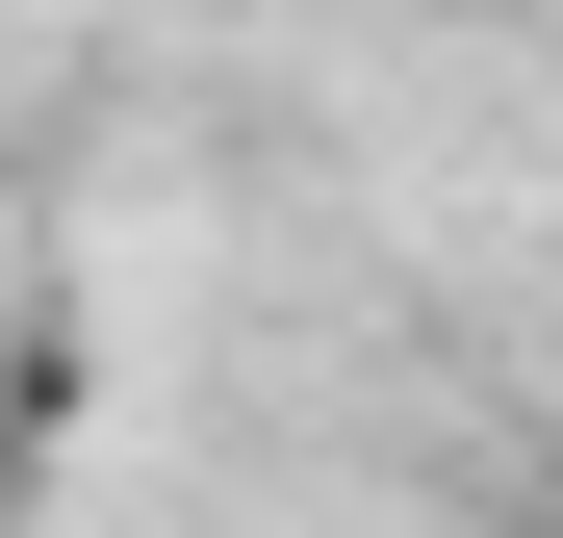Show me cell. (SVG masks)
<instances>
[{
	"label": "cell",
	"instance_id": "1",
	"mask_svg": "<svg viewBox=\"0 0 563 538\" xmlns=\"http://www.w3.org/2000/svg\"><path fill=\"white\" fill-rule=\"evenodd\" d=\"M0 487H26V410H0Z\"/></svg>",
	"mask_w": 563,
	"mask_h": 538
}]
</instances>
